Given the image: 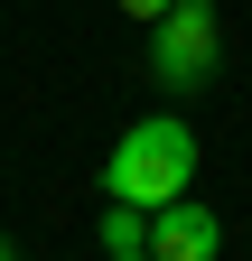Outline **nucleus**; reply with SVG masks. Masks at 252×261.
Segmentation results:
<instances>
[{
	"mask_svg": "<svg viewBox=\"0 0 252 261\" xmlns=\"http://www.w3.org/2000/svg\"><path fill=\"white\" fill-rule=\"evenodd\" d=\"M215 56H224V19H215V0H168L159 19H149V75L168 93H196L215 75Z\"/></svg>",
	"mask_w": 252,
	"mask_h": 261,
	"instance_id": "obj_2",
	"label": "nucleus"
},
{
	"mask_svg": "<svg viewBox=\"0 0 252 261\" xmlns=\"http://www.w3.org/2000/svg\"><path fill=\"white\" fill-rule=\"evenodd\" d=\"M168 10V0H121V19H159Z\"/></svg>",
	"mask_w": 252,
	"mask_h": 261,
	"instance_id": "obj_5",
	"label": "nucleus"
},
{
	"mask_svg": "<svg viewBox=\"0 0 252 261\" xmlns=\"http://www.w3.org/2000/svg\"><path fill=\"white\" fill-rule=\"evenodd\" d=\"M103 261H149V252H103Z\"/></svg>",
	"mask_w": 252,
	"mask_h": 261,
	"instance_id": "obj_6",
	"label": "nucleus"
},
{
	"mask_svg": "<svg viewBox=\"0 0 252 261\" xmlns=\"http://www.w3.org/2000/svg\"><path fill=\"white\" fill-rule=\"evenodd\" d=\"M196 187V130L187 121H131L112 140V159H103V196H121V205H140V215H159L168 196H187Z\"/></svg>",
	"mask_w": 252,
	"mask_h": 261,
	"instance_id": "obj_1",
	"label": "nucleus"
},
{
	"mask_svg": "<svg viewBox=\"0 0 252 261\" xmlns=\"http://www.w3.org/2000/svg\"><path fill=\"white\" fill-rule=\"evenodd\" d=\"M224 252V215L196 205V196H168L149 215V261H215Z\"/></svg>",
	"mask_w": 252,
	"mask_h": 261,
	"instance_id": "obj_3",
	"label": "nucleus"
},
{
	"mask_svg": "<svg viewBox=\"0 0 252 261\" xmlns=\"http://www.w3.org/2000/svg\"><path fill=\"white\" fill-rule=\"evenodd\" d=\"M103 252H149V215L112 196V205H103Z\"/></svg>",
	"mask_w": 252,
	"mask_h": 261,
	"instance_id": "obj_4",
	"label": "nucleus"
},
{
	"mask_svg": "<svg viewBox=\"0 0 252 261\" xmlns=\"http://www.w3.org/2000/svg\"><path fill=\"white\" fill-rule=\"evenodd\" d=\"M0 261H19V252H10V233H0Z\"/></svg>",
	"mask_w": 252,
	"mask_h": 261,
	"instance_id": "obj_7",
	"label": "nucleus"
}]
</instances>
